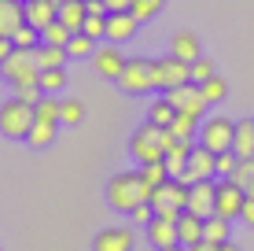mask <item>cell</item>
<instances>
[{
	"label": "cell",
	"mask_w": 254,
	"mask_h": 251,
	"mask_svg": "<svg viewBox=\"0 0 254 251\" xmlns=\"http://www.w3.org/2000/svg\"><path fill=\"white\" fill-rule=\"evenodd\" d=\"M162 251H188L185 244H170V248H162Z\"/></svg>",
	"instance_id": "cell-48"
},
{
	"label": "cell",
	"mask_w": 254,
	"mask_h": 251,
	"mask_svg": "<svg viewBox=\"0 0 254 251\" xmlns=\"http://www.w3.org/2000/svg\"><path fill=\"white\" fill-rule=\"evenodd\" d=\"M147 118H151V122H159V126H173L177 107L170 103V96H159V100H151V107H147Z\"/></svg>",
	"instance_id": "cell-29"
},
{
	"label": "cell",
	"mask_w": 254,
	"mask_h": 251,
	"mask_svg": "<svg viewBox=\"0 0 254 251\" xmlns=\"http://www.w3.org/2000/svg\"><path fill=\"white\" fill-rule=\"evenodd\" d=\"M81 118H85V103L81 100H74V96L59 100V122L63 126H77Z\"/></svg>",
	"instance_id": "cell-30"
},
{
	"label": "cell",
	"mask_w": 254,
	"mask_h": 251,
	"mask_svg": "<svg viewBox=\"0 0 254 251\" xmlns=\"http://www.w3.org/2000/svg\"><path fill=\"white\" fill-rule=\"evenodd\" d=\"M166 96H170V103L177 111H188V115H195V118H203L206 107H210V100L203 96V85L199 82H185V85H177V89H166Z\"/></svg>",
	"instance_id": "cell-9"
},
{
	"label": "cell",
	"mask_w": 254,
	"mask_h": 251,
	"mask_svg": "<svg viewBox=\"0 0 254 251\" xmlns=\"http://www.w3.org/2000/svg\"><path fill=\"white\" fill-rule=\"evenodd\" d=\"M140 174L147 177V185H162L166 177H170V167H166V159H155V163H140Z\"/></svg>",
	"instance_id": "cell-32"
},
{
	"label": "cell",
	"mask_w": 254,
	"mask_h": 251,
	"mask_svg": "<svg viewBox=\"0 0 254 251\" xmlns=\"http://www.w3.org/2000/svg\"><path fill=\"white\" fill-rule=\"evenodd\" d=\"M144 237H147V244H151L155 251H162V248H170V244H181L177 222H173V218H162V214H155V218L144 226Z\"/></svg>",
	"instance_id": "cell-14"
},
{
	"label": "cell",
	"mask_w": 254,
	"mask_h": 251,
	"mask_svg": "<svg viewBox=\"0 0 254 251\" xmlns=\"http://www.w3.org/2000/svg\"><path fill=\"white\" fill-rule=\"evenodd\" d=\"M0 78H4L11 89H19V85H41L37 52H33V48H15L11 56L0 63Z\"/></svg>",
	"instance_id": "cell-4"
},
{
	"label": "cell",
	"mask_w": 254,
	"mask_h": 251,
	"mask_svg": "<svg viewBox=\"0 0 254 251\" xmlns=\"http://www.w3.org/2000/svg\"><path fill=\"white\" fill-rule=\"evenodd\" d=\"M240 167V155H236V148L229 152H217V177H232V170Z\"/></svg>",
	"instance_id": "cell-38"
},
{
	"label": "cell",
	"mask_w": 254,
	"mask_h": 251,
	"mask_svg": "<svg viewBox=\"0 0 254 251\" xmlns=\"http://www.w3.org/2000/svg\"><path fill=\"white\" fill-rule=\"evenodd\" d=\"M33 118H37V111L22 96H11V100L0 103V133L11 137V141H26V137H30Z\"/></svg>",
	"instance_id": "cell-3"
},
{
	"label": "cell",
	"mask_w": 254,
	"mask_h": 251,
	"mask_svg": "<svg viewBox=\"0 0 254 251\" xmlns=\"http://www.w3.org/2000/svg\"><path fill=\"white\" fill-rule=\"evenodd\" d=\"M151 192L155 188L147 185V177L140 174V170H122L107 181V203L115 207V211H133L140 203H151Z\"/></svg>",
	"instance_id": "cell-1"
},
{
	"label": "cell",
	"mask_w": 254,
	"mask_h": 251,
	"mask_svg": "<svg viewBox=\"0 0 254 251\" xmlns=\"http://www.w3.org/2000/svg\"><path fill=\"white\" fill-rule=\"evenodd\" d=\"M33 111H37V118H48V122H59V100L52 96V92H45L37 103H33Z\"/></svg>",
	"instance_id": "cell-35"
},
{
	"label": "cell",
	"mask_w": 254,
	"mask_h": 251,
	"mask_svg": "<svg viewBox=\"0 0 254 251\" xmlns=\"http://www.w3.org/2000/svg\"><path fill=\"white\" fill-rule=\"evenodd\" d=\"M229 222H232V218H225V214H206V229H203V240H210V244H225V240L232 237Z\"/></svg>",
	"instance_id": "cell-25"
},
{
	"label": "cell",
	"mask_w": 254,
	"mask_h": 251,
	"mask_svg": "<svg viewBox=\"0 0 254 251\" xmlns=\"http://www.w3.org/2000/svg\"><path fill=\"white\" fill-rule=\"evenodd\" d=\"M11 41H15V48H37L41 45V30H37V26H30V22H22L19 30L11 33Z\"/></svg>",
	"instance_id": "cell-33"
},
{
	"label": "cell",
	"mask_w": 254,
	"mask_h": 251,
	"mask_svg": "<svg viewBox=\"0 0 254 251\" xmlns=\"http://www.w3.org/2000/svg\"><path fill=\"white\" fill-rule=\"evenodd\" d=\"M151 207H155V214H162V218H173V222H177L181 214L188 211V181L166 177L162 185H155Z\"/></svg>",
	"instance_id": "cell-5"
},
{
	"label": "cell",
	"mask_w": 254,
	"mask_h": 251,
	"mask_svg": "<svg viewBox=\"0 0 254 251\" xmlns=\"http://www.w3.org/2000/svg\"><path fill=\"white\" fill-rule=\"evenodd\" d=\"M126 63H129V59L122 56V48L115 45V41H111V45H100L92 52V67H96L100 78H115V82H118L122 71H126Z\"/></svg>",
	"instance_id": "cell-12"
},
{
	"label": "cell",
	"mask_w": 254,
	"mask_h": 251,
	"mask_svg": "<svg viewBox=\"0 0 254 251\" xmlns=\"http://www.w3.org/2000/svg\"><path fill=\"white\" fill-rule=\"evenodd\" d=\"M85 33H89V37H107V15H89V19H85Z\"/></svg>",
	"instance_id": "cell-39"
},
{
	"label": "cell",
	"mask_w": 254,
	"mask_h": 251,
	"mask_svg": "<svg viewBox=\"0 0 254 251\" xmlns=\"http://www.w3.org/2000/svg\"><path fill=\"white\" fill-rule=\"evenodd\" d=\"M129 214H133V222H136V226H147V222L155 218V207H151V203H140V207H133Z\"/></svg>",
	"instance_id": "cell-42"
},
{
	"label": "cell",
	"mask_w": 254,
	"mask_h": 251,
	"mask_svg": "<svg viewBox=\"0 0 254 251\" xmlns=\"http://www.w3.org/2000/svg\"><path fill=\"white\" fill-rule=\"evenodd\" d=\"M85 19H89V0H63L59 4V22L70 26V30H85Z\"/></svg>",
	"instance_id": "cell-20"
},
{
	"label": "cell",
	"mask_w": 254,
	"mask_h": 251,
	"mask_svg": "<svg viewBox=\"0 0 254 251\" xmlns=\"http://www.w3.org/2000/svg\"><path fill=\"white\" fill-rule=\"evenodd\" d=\"M225 92H229V85H225V78H206L203 82V96L210 100V103H217V100H225Z\"/></svg>",
	"instance_id": "cell-37"
},
{
	"label": "cell",
	"mask_w": 254,
	"mask_h": 251,
	"mask_svg": "<svg viewBox=\"0 0 254 251\" xmlns=\"http://www.w3.org/2000/svg\"><path fill=\"white\" fill-rule=\"evenodd\" d=\"M59 4H63V0H26V22L45 30L48 22L59 19Z\"/></svg>",
	"instance_id": "cell-17"
},
{
	"label": "cell",
	"mask_w": 254,
	"mask_h": 251,
	"mask_svg": "<svg viewBox=\"0 0 254 251\" xmlns=\"http://www.w3.org/2000/svg\"><path fill=\"white\" fill-rule=\"evenodd\" d=\"M162 4H166V0H133V7H129V11H133L140 22H147V19H155V15H159Z\"/></svg>",
	"instance_id": "cell-36"
},
{
	"label": "cell",
	"mask_w": 254,
	"mask_h": 251,
	"mask_svg": "<svg viewBox=\"0 0 254 251\" xmlns=\"http://www.w3.org/2000/svg\"><path fill=\"white\" fill-rule=\"evenodd\" d=\"M11 52H15V41H11V37H0V63H4Z\"/></svg>",
	"instance_id": "cell-45"
},
{
	"label": "cell",
	"mask_w": 254,
	"mask_h": 251,
	"mask_svg": "<svg viewBox=\"0 0 254 251\" xmlns=\"http://www.w3.org/2000/svg\"><path fill=\"white\" fill-rule=\"evenodd\" d=\"M173 137L177 141H199V118L188 115V111H177V118H173Z\"/></svg>",
	"instance_id": "cell-27"
},
{
	"label": "cell",
	"mask_w": 254,
	"mask_h": 251,
	"mask_svg": "<svg viewBox=\"0 0 254 251\" xmlns=\"http://www.w3.org/2000/svg\"><path fill=\"white\" fill-rule=\"evenodd\" d=\"M199 144H206L210 152H229L236 144V122L232 118H221V115L203 118L199 122Z\"/></svg>",
	"instance_id": "cell-7"
},
{
	"label": "cell",
	"mask_w": 254,
	"mask_h": 251,
	"mask_svg": "<svg viewBox=\"0 0 254 251\" xmlns=\"http://www.w3.org/2000/svg\"><path fill=\"white\" fill-rule=\"evenodd\" d=\"M103 4H107V11H129L133 0H103Z\"/></svg>",
	"instance_id": "cell-43"
},
{
	"label": "cell",
	"mask_w": 254,
	"mask_h": 251,
	"mask_svg": "<svg viewBox=\"0 0 254 251\" xmlns=\"http://www.w3.org/2000/svg\"><path fill=\"white\" fill-rule=\"evenodd\" d=\"M15 96H22L26 103H37L41 96H45V89H41V85H19V89H15Z\"/></svg>",
	"instance_id": "cell-41"
},
{
	"label": "cell",
	"mask_w": 254,
	"mask_h": 251,
	"mask_svg": "<svg viewBox=\"0 0 254 251\" xmlns=\"http://www.w3.org/2000/svg\"><path fill=\"white\" fill-rule=\"evenodd\" d=\"M59 126H63V122H48V118H33V129H30V137H26V144H30V148H48V144L56 141Z\"/></svg>",
	"instance_id": "cell-21"
},
{
	"label": "cell",
	"mask_w": 254,
	"mask_h": 251,
	"mask_svg": "<svg viewBox=\"0 0 254 251\" xmlns=\"http://www.w3.org/2000/svg\"><path fill=\"white\" fill-rule=\"evenodd\" d=\"M243 203H247V188H243V185H236L232 177H221V181H217V203H214V214L240 218V214H243Z\"/></svg>",
	"instance_id": "cell-10"
},
{
	"label": "cell",
	"mask_w": 254,
	"mask_h": 251,
	"mask_svg": "<svg viewBox=\"0 0 254 251\" xmlns=\"http://www.w3.org/2000/svg\"><path fill=\"white\" fill-rule=\"evenodd\" d=\"M214 251H240V244H232V240H225V244H217Z\"/></svg>",
	"instance_id": "cell-47"
},
{
	"label": "cell",
	"mask_w": 254,
	"mask_h": 251,
	"mask_svg": "<svg viewBox=\"0 0 254 251\" xmlns=\"http://www.w3.org/2000/svg\"><path fill=\"white\" fill-rule=\"evenodd\" d=\"M206 177H217V152H210L206 144L195 141V148L188 155V170L181 174V181H206Z\"/></svg>",
	"instance_id": "cell-11"
},
{
	"label": "cell",
	"mask_w": 254,
	"mask_h": 251,
	"mask_svg": "<svg viewBox=\"0 0 254 251\" xmlns=\"http://www.w3.org/2000/svg\"><path fill=\"white\" fill-rule=\"evenodd\" d=\"M118 85L129 92V96H140V92H151L155 89V74H151V59L144 56H133L126 63V71H122Z\"/></svg>",
	"instance_id": "cell-8"
},
{
	"label": "cell",
	"mask_w": 254,
	"mask_h": 251,
	"mask_svg": "<svg viewBox=\"0 0 254 251\" xmlns=\"http://www.w3.org/2000/svg\"><path fill=\"white\" fill-rule=\"evenodd\" d=\"M33 52H37V67L41 71H48V67H66V59H70L66 45H45V41H41Z\"/></svg>",
	"instance_id": "cell-23"
},
{
	"label": "cell",
	"mask_w": 254,
	"mask_h": 251,
	"mask_svg": "<svg viewBox=\"0 0 254 251\" xmlns=\"http://www.w3.org/2000/svg\"><path fill=\"white\" fill-rule=\"evenodd\" d=\"M173 56H181V59H188V63H195L199 59V37L191 30H181V33H173V45H170Z\"/></svg>",
	"instance_id": "cell-24"
},
{
	"label": "cell",
	"mask_w": 254,
	"mask_h": 251,
	"mask_svg": "<svg viewBox=\"0 0 254 251\" xmlns=\"http://www.w3.org/2000/svg\"><path fill=\"white\" fill-rule=\"evenodd\" d=\"M203 229H206V218H203V214L185 211V214L177 218V233H181V244H185V248L199 244V240H203Z\"/></svg>",
	"instance_id": "cell-19"
},
{
	"label": "cell",
	"mask_w": 254,
	"mask_h": 251,
	"mask_svg": "<svg viewBox=\"0 0 254 251\" xmlns=\"http://www.w3.org/2000/svg\"><path fill=\"white\" fill-rule=\"evenodd\" d=\"M151 74H155V89H177V85L191 82V63L170 52L166 59H151Z\"/></svg>",
	"instance_id": "cell-6"
},
{
	"label": "cell",
	"mask_w": 254,
	"mask_h": 251,
	"mask_svg": "<svg viewBox=\"0 0 254 251\" xmlns=\"http://www.w3.org/2000/svg\"><path fill=\"white\" fill-rule=\"evenodd\" d=\"M140 19L133 11H111L107 15V41H115V45H122V41H129L136 33Z\"/></svg>",
	"instance_id": "cell-16"
},
{
	"label": "cell",
	"mask_w": 254,
	"mask_h": 251,
	"mask_svg": "<svg viewBox=\"0 0 254 251\" xmlns=\"http://www.w3.org/2000/svg\"><path fill=\"white\" fill-rule=\"evenodd\" d=\"M26 22V0H0V37H11Z\"/></svg>",
	"instance_id": "cell-18"
},
{
	"label": "cell",
	"mask_w": 254,
	"mask_h": 251,
	"mask_svg": "<svg viewBox=\"0 0 254 251\" xmlns=\"http://www.w3.org/2000/svg\"><path fill=\"white\" fill-rule=\"evenodd\" d=\"M214 203H217V181L206 177V181H191L188 185V211L191 214H214Z\"/></svg>",
	"instance_id": "cell-13"
},
{
	"label": "cell",
	"mask_w": 254,
	"mask_h": 251,
	"mask_svg": "<svg viewBox=\"0 0 254 251\" xmlns=\"http://www.w3.org/2000/svg\"><path fill=\"white\" fill-rule=\"evenodd\" d=\"M92 251H133V229L129 226H111V229L96 233Z\"/></svg>",
	"instance_id": "cell-15"
},
{
	"label": "cell",
	"mask_w": 254,
	"mask_h": 251,
	"mask_svg": "<svg viewBox=\"0 0 254 251\" xmlns=\"http://www.w3.org/2000/svg\"><path fill=\"white\" fill-rule=\"evenodd\" d=\"M195 148V141H177L170 152H166V167H170V177H181L188 170V155Z\"/></svg>",
	"instance_id": "cell-22"
},
{
	"label": "cell",
	"mask_w": 254,
	"mask_h": 251,
	"mask_svg": "<svg viewBox=\"0 0 254 251\" xmlns=\"http://www.w3.org/2000/svg\"><path fill=\"white\" fill-rule=\"evenodd\" d=\"M177 144V137H173L170 126H159L147 118L144 126L136 129L133 137H129V152H133L136 163H155V159H166V152Z\"/></svg>",
	"instance_id": "cell-2"
},
{
	"label": "cell",
	"mask_w": 254,
	"mask_h": 251,
	"mask_svg": "<svg viewBox=\"0 0 254 251\" xmlns=\"http://www.w3.org/2000/svg\"><path fill=\"white\" fill-rule=\"evenodd\" d=\"M247 226H254V196H247V203H243V214H240Z\"/></svg>",
	"instance_id": "cell-44"
},
{
	"label": "cell",
	"mask_w": 254,
	"mask_h": 251,
	"mask_svg": "<svg viewBox=\"0 0 254 251\" xmlns=\"http://www.w3.org/2000/svg\"><path fill=\"white\" fill-rule=\"evenodd\" d=\"M206 78H214V63H210V59H203V56H199L195 63H191V82H199V85H203Z\"/></svg>",
	"instance_id": "cell-40"
},
{
	"label": "cell",
	"mask_w": 254,
	"mask_h": 251,
	"mask_svg": "<svg viewBox=\"0 0 254 251\" xmlns=\"http://www.w3.org/2000/svg\"><path fill=\"white\" fill-rule=\"evenodd\" d=\"M74 37V30H70V26H63V22H48L45 30H41V41H45V45H66V41Z\"/></svg>",
	"instance_id": "cell-31"
},
{
	"label": "cell",
	"mask_w": 254,
	"mask_h": 251,
	"mask_svg": "<svg viewBox=\"0 0 254 251\" xmlns=\"http://www.w3.org/2000/svg\"><path fill=\"white\" fill-rule=\"evenodd\" d=\"M100 48L96 45V37H89L85 30H77L74 37L66 41V52H70V59H92V52Z\"/></svg>",
	"instance_id": "cell-28"
},
{
	"label": "cell",
	"mask_w": 254,
	"mask_h": 251,
	"mask_svg": "<svg viewBox=\"0 0 254 251\" xmlns=\"http://www.w3.org/2000/svg\"><path fill=\"white\" fill-rule=\"evenodd\" d=\"M236 155L240 159H247V155H254V118H243V122H236Z\"/></svg>",
	"instance_id": "cell-26"
},
{
	"label": "cell",
	"mask_w": 254,
	"mask_h": 251,
	"mask_svg": "<svg viewBox=\"0 0 254 251\" xmlns=\"http://www.w3.org/2000/svg\"><path fill=\"white\" fill-rule=\"evenodd\" d=\"M214 248H217V244H210V240H199V244H191L188 251H214Z\"/></svg>",
	"instance_id": "cell-46"
},
{
	"label": "cell",
	"mask_w": 254,
	"mask_h": 251,
	"mask_svg": "<svg viewBox=\"0 0 254 251\" xmlns=\"http://www.w3.org/2000/svg\"><path fill=\"white\" fill-rule=\"evenodd\" d=\"M66 85V67H48V71H41V89L45 92H59Z\"/></svg>",
	"instance_id": "cell-34"
}]
</instances>
